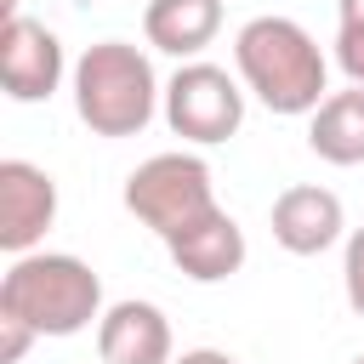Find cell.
<instances>
[{
	"label": "cell",
	"mask_w": 364,
	"mask_h": 364,
	"mask_svg": "<svg viewBox=\"0 0 364 364\" xmlns=\"http://www.w3.org/2000/svg\"><path fill=\"white\" fill-rule=\"evenodd\" d=\"M233 68L267 114H313L330 97V63L296 17H250L233 34Z\"/></svg>",
	"instance_id": "1"
},
{
	"label": "cell",
	"mask_w": 364,
	"mask_h": 364,
	"mask_svg": "<svg viewBox=\"0 0 364 364\" xmlns=\"http://www.w3.org/2000/svg\"><path fill=\"white\" fill-rule=\"evenodd\" d=\"M0 313L23 318L34 336H80L108 307L91 262L68 250H28V256H11L0 279Z\"/></svg>",
	"instance_id": "2"
},
{
	"label": "cell",
	"mask_w": 364,
	"mask_h": 364,
	"mask_svg": "<svg viewBox=\"0 0 364 364\" xmlns=\"http://www.w3.org/2000/svg\"><path fill=\"white\" fill-rule=\"evenodd\" d=\"M74 114L97 131V136H142L154 108L165 102V85L154 80L148 51H136L131 40H97L80 51L74 74Z\"/></svg>",
	"instance_id": "3"
},
{
	"label": "cell",
	"mask_w": 364,
	"mask_h": 364,
	"mask_svg": "<svg viewBox=\"0 0 364 364\" xmlns=\"http://www.w3.org/2000/svg\"><path fill=\"white\" fill-rule=\"evenodd\" d=\"M125 210H131L148 233H159V239L171 245V239H182L188 228H199V222H205L210 210H222V205H216L210 165H205L199 154H188V148H171V154L142 159V165L125 176Z\"/></svg>",
	"instance_id": "4"
},
{
	"label": "cell",
	"mask_w": 364,
	"mask_h": 364,
	"mask_svg": "<svg viewBox=\"0 0 364 364\" xmlns=\"http://www.w3.org/2000/svg\"><path fill=\"white\" fill-rule=\"evenodd\" d=\"M165 125L193 142V148H216L228 136H239L245 125V85L216 68V63H182L171 80H165Z\"/></svg>",
	"instance_id": "5"
},
{
	"label": "cell",
	"mask_w": 364,
	"mask_h": 364,
	"mask_svg": "<svg viewBox=\"0 0 364 364\" xmlns=\"http://www.w3.org/2000/svg\"><path fill=\"white\" fill-rule=\"evenodd\" d=\"M0 85L11 102H46L63 85V40L46 23L11 11L0 28Z\"/></svg>",
	"instance_id": "6"
},
{
	"label": "cell",
	"mask_w": 364,
	"mask_h": 364,
	"mask_svg": "<svg viewBox=\"0 0 364 364\" xmlns=\"http://www.w3.org/2000/svg\"><path fill=\"white\" fill-rule=\"evenodd\" d=\"M57 222V182L28 159H0V250L28 256Z\"/></svg>",
	"instance_id": "7"
},
{
	"label": "cell",
	"mask_w": 364,
	"mask_h": 364,
	"mask_svg": "<svg viewBox=\"0 0 364 364\" xmlns=\"http://www.w3.org/2000/svg\"><path fill=\"white\" fill-rule=\"evenodd\" d=\"M341 233H347V210H341V199L330 188L296 182V188H284L273 199V239H279V250H290V256H324Z\"/></svg>",
	"instance_id": "8"
},
{
	"label": "cell",
	"mask_w": 364,
	"mask_h": 364,
	"mask_svg": "<svg viewBox=\"0 0 364 364\" xmlns=\"http://www.w3.org/2000/svg\"><path fill=\"white\" fill-rule=\"evenodd\" d=\"M102 364H171V318L154 301H114L97 318Z\"/></svg>",
	"instance_id": "9"
},
{
	"label": "cell",
	"mask_w": 364,
	"mask_h": 364,
	"mask_svg": "<svg viewBox=\"0 0 364 364\" xmlns=\"http://www.w3.org/2000/svg\"><path fill=\"white\" fill-rule=\"evenodd\" d=\"M165 250H171V262H176L182 279H193V284H222V279H233V273L245 267V228H239L228 210H210L199 228H188L182 239H171Z\"/></svg>",
	"instance_id": "10"
},
{
	"label": "cell",
	"mask_w": 364,
	"mask_h": 364,
	"mask_svg": "<svg viewBox=\"0 0 364 364\" xmlns=\"http://www.w3.org/2000/svg\"><path fill=\"white\" fill-rule=\"evenodd\" d=\"M222 28V0H148L142 11V34L154 51L199 63V51L216 40Z\"/></svg>",
	"instance_id": "11"
},
{
	"label": "cell",
	"mask_w": 364,
	"mask_h": 364,
	"mask_svg": "<svg viewBox=\"0 0 364 364\" xmlns=\"http://www.w3.org/2000/svg\"><path fill=\"white\" fill-rule=\"evenodd\" d=\"M307 148L324 165H364V85L330 91L307 114Z\"/></svg>",
	"instance_id": "12"
},
{
	"label": "cell",
	"mask_w": 364,
	"mask_h": 364,
	"mask_svg": "<svg viewBox=\"0 0 364 364\" xmlns=\"http://www.w3.org/2000/svg\"><path fill=\"white\" fill-rule=\"evenodd\" d=\"M336 68L364 85V0H336Z\"/></svg>",
	"instance_id": "13"
},
{
	"label": "cell",
	"mask_w": 364,
	"mask_h": 364,
	"mask_svg": "<svg viewBox=\"0 0 364 364\" xmlns=\"http://www.w3.org/2000/svg\"><path fill=\"white\" fill-rule=\"evenodd\" d=\"M341 284H347V307L364 318V228L347 233V250H341Z\"/></svg>",
	"instance_id": "14"
},
{
	"label": "cell",
	"mask_w": 364,
	"mask_h": 364,
	"mask_svg": "<svg viewBox=\"0 0 364 364\" xmlns=\"http://www.w3.org/2000/svg\"><path fill=\"white\" fill-rule=\"evenodd\" d=\"M34 347V330L11 313H0V364H23V353Z\"/></svg>",
	"instance_id": "15"
},
{
	"label": "cell",
	"mask_w": 364,
	"mask_h": 364,
	"mask_svg": "<svg viewBox=\"0 0 364 364\" xmlns=\"http://www.w3.org/2000/svg\"><path fill=\"white\" fill-rule=\"evenodd\" d=\"M171 364H239V358H233V353H222V347H193V353L171 358Z\"/></svg>",
	"instance_id": "16"
},
{
	"label": "cell",
	"mask_w": 364,
	"mask_h": 364,
	"mask_svg": "<svg viewBox=\"0 0 364 364\" xmlns=\"http://www.w3.org/2000/svg\"><path fill=\"white\" fill-rule=\"evenodd\" d=\"M11 11H17V0H6V17H11Z\"/></svg>",
	"instance_id": "17"
},
{
	"label": "cell",
	"mask_w": 364,
	"mask_h": 364,
	"mask_svg": "<svg viewBox=\"0 0 364 364\" xmlns=\"http://www.w3.org/2000/svg\"><path fill=\"white\" fill-rule=\"evenodd\" d=\"M353 364H364V353H358V358H353Z\"/></svg>",
	"instance_id": "18"
}]
</instances>
